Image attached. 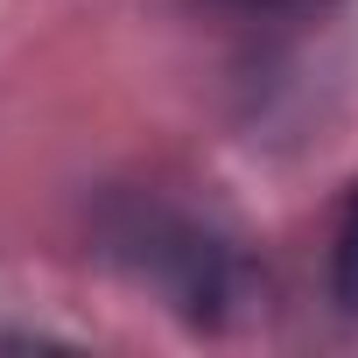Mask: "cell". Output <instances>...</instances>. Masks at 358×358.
I'll return each mask as SVG.
<instances>
[{"instance_id":"6da1fadb","label":"cell","mask_w":358,"mask_h":358,"mask_svg":"<svg viewBox=\"0 0 358 358\" xmlns=\"http://www.w3.org/2000/svg\"><path fill=\"white\" fill-rule=\"evenodd\" d=\"M106 253L148 281L155 295H169L176 316H190V323H218L239 295V253L204 232L197 218L183 211H169V204H141L127 197L113 218H106Z\"/></svg>"},{"instance_id":"7a4b0ae2","label":"cell","mask_w":358,"mask_h":358,"mask_svg":"<svg viewBox=\"0 0 358 358\" xmlns=\"http://www.w3.org/2000/svg\"><path fill=\"white\" fill-rule=\"evenodd\" d=\"M330 295L344 316H358V190L344 197L337 232H330Z\"/></svg>"},{"instance_id":"3957f363","label":"cell","mask_w":358,"mask_h":358,"mask_svg":"<svg viewBox=\"0 0 358 358\" xmlns=\"http://www.w3.org/2000/svg\"><path fill=\"white\" fill-rule=\"evenodd\" d=\"M239 8H295V0H239Z\"/></svg>"}]
</instances>
